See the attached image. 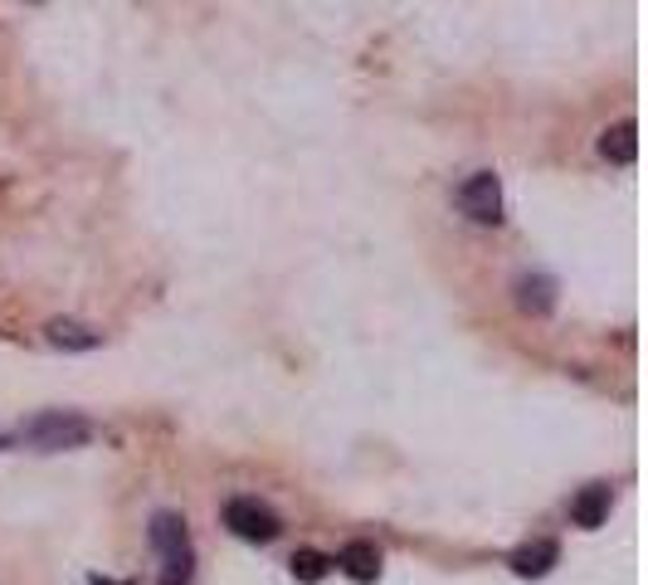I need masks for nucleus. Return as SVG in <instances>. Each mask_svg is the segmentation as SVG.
Listing matches in <instances>:
<instances>
[{"label":"nucleus","mask_w":648,"mask_h":585,"mask_svg":"<svg viewBox=\"0 0 648 585\" xmlns=\"http://www.w3.org/2000/svg\"><path fill=\"white\" fill-rule=\"evenodd\" d=\"M605 517H609V488H605V483H590V488L571 503V522L590 532V527H600Z\"/></svg>","instance_id":"nucleus-7"},{"label":"nucleus","mask_w":648,"mask_h":585,"mask_svg":"<svg viewBox=\"0 0 648 585\" xmlns=\"http://www.w3.org/2000/svg\"><path fill=\"white\" fill-rule=\"evenodd\" d=\"M224 527H230L234 537H244V542H273V537L283 532L278 512L264 508L259 498H234L230 508H224Z\"/></svg>","instance_id":"nucleus-3"},{"label":"nucleus","mask_w":648,"mask_h":585,"mask_svg":"<svg viewBox=\"0 0 648 585\" xmlns=\"http://www.w3.org/2000/svg\"><path fill=\"white\" fill-rule=\"evenodd\" d=\"M459 206H463V216L477 224H497L503 220V186H497V176L493 172L469 176V181L459 186Z\"/></svg>","instance_id":"nucleus-4"},{"label":"nucleus","mask_w":648,"mask_h":585,"mask_svg":"<svg viewBox=\"0 0 648 585\" xmlns=\"http://www.w3.org/2000/svg\"><path fill=\"white\" fill-rule=\"evenodd\" d=\"M556 302V284L546 274H521L517 278V308L521 312H551Z\"/></svg>","instance_id":"nucleus-9"},{"label":"nucleus","mask_w":648,"mask_h":585,"mask_svg":"<svg viewBox=\"0 0 648 585\" xmlns=\"http://www.w3.org/2000/svg\"><path fill=\"white\" fill-rule=\"evenodd\" d=\"M50 346H64V352H94V346L102 342V336L94 332V328H84V322H68V318H59V322H50Z\"/></svg>","instance_id":"nucleus-10"},{"label":"nucleus","mask_w":648,"mask_h":585,"mask_svg":"<svg viewBox=\"0 0 648 585\" xmlns=\"http://www.w3.org/2000/svg\"><path fill=\"white\" fill-rule=\"evenodd\" d=\"M6 444H10V434H0V449H6Z\"/></svg>","instance_id":"nucleus-12"},{"label":"nucleus","mask_w":648,"mask_h":585,"mask_svg":"<svg viewBox=\"0 0 648 585\" xmlns=\"http://www.w3.org/2000/svg\"><path fill=\"white\" fill-rule=\"evenodd\" d=\"M556 561H561V547H556V542H531V547L512 551V571H517L521 581H541Z\"/></svg>","instance_id":"nucleus-5"},{"label":"nucleus","mask_w":648,"mask_h":585,"mask_svg":"<svg viewBox=\"0 0 648 585\" xmlns=\"http://www.w3.org/2000/svg\"><path fill=\"white\" fill-rule=\"evenodd\" d=\"M327 566H332V556H322V551H312V547H303V551H293V576L298 581H322L327 576Z\"/></svg>","instance_id":"nucleus-11"},{"label":"nucleus","mask_w":648,"mask_h":585,"mask_svg":"<svg viewBox=\"0 0 648 585\" xmlns=\"http://www.w3.org/2000/svg\"><path fill=\"white\" fill-rule=\"evenodd\" d=\"M94 439V424L84 415H68V410H44L25 424V444H34L40 454H59V449H78Z\"/></svg>","instance_id":"nucleus-2"},{"label":"nucleus","mask_w":648,"mask_h":585,"mask_svg":"<svg viewBox=\"0 0 648 585\" xmlns=\"http://www.w3.org/2000/svg\"><path fill=\"white\" fill-rule=\"evenodd\" d=\"M152 547L162 556V585H190V571H196V547H190V532L176 512H156L152 517Z\"/></svg>","instance_id":"nucleus-1"},{"label":"nucleus","mask_w":648,"mask_h":585,"mask_svg":"<svg viewBox=\"0 0 648 585\" xmlns=\"http://www.w3.org/2000/svg\"><path fill=\"white\" fill-rule=\"evenodd\" d=\"M600 156L629 166L634 156H639V128H634V122H614V128H605V137H600Z\"/></svg>","instance_id":"nucleus-8"},{"label":"nucleus","mask_w":648,"mask_h":585,"mask_svg":"<svg viewBox=\"0 0 648 585\" xmlns=\"http://www.w3.org/2000/svg\"><path fill=\"white\" fill-rule=\"evenodd\" d=\"M332 566H341L351 581H375L381 576V551H375L371 542H347Z\"/></svg>","instance_id":"nucleus-6"}]
</instances>
